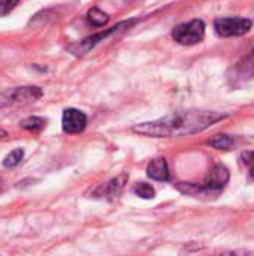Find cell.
<instances>
[{"instance_id": "1", "label": "cell", "mask_w": 254, "mask_h": 256, "mask_svg": "<svg viewBox=\"0 0 254 256\" xmlns=\"http://www.w3.org/2000/svg\"><path fill=\"white\" fill-rule=\"evenodd\" d=\"M228 114L205 110H184L175 111L162 118L135 124L132 132L151 138H172L201 134L217 122L226 118Z\"/></svg>"}, {"instance_id": "2", "label": "cell", "mask_w": 254, "mask_h": 256, "mask_svg": "<svg viewBox=\"0 0 254 256\" xmlns=\"http://www.w3.org/2000/svg\"><path fill=\"white\" fill-rule=\"evenodd\" d=\"M229 170L225 165H216L202 183H177L175 188L190 196L214 200L217 198L229 183Z\"/></svg>"}, {"instance_id": "3", "label": "cell", "mask_w": 254, "mask_h": 256, "mask_svg": "<svg viewBox=\"0 0 254 256\" xmlns=\"http://www.w3.org/2000/svg\"><path fill=\"white\" fill-rule=\"evenodd\" d=\"M43 96V90L37 86H22L6 88L0 92V108L24 105L28 102H34Z\"/></svg>"}, {"instance_id": "4", "label": "cell", "mask_w": 254, "mask_h": 256, "mask_svg": "<svg viewBox=\"0 0 254 256\" xmlns=\"http://www.w3.org/2000/svg\"><path fill=\"white\" fill-rule=\"evenodd\" d=\"M172 38L180 45H196L205 38V22L202 20H192L178 24L172 30Z\"/></svg>"}, {"instance_id": "5", "label": "cell", "mask_w": 254, "mask_h": 256, "mask_svg": "<svg viewBox=\"0 0 254 256\" xmlns=\"http://www.w3.org/2000/svg\"><path fill=\"white\" fill-rule=\"evenodd\" d=\"M253 27V21L243 16H225L219 18L214 22V28L219 36L222 38H232V36H243L249 33Z\"/></svg>"}, {"instance_id": "6", "label": "cell", "mask_w": 254, "mask_h": 256, "mask_svg": "<svg viewBox=\"0 0 254 256\" xmlns=\"http://www.w3.org/2000/svg\"><path fill=\"white\" fill-rule=\"evenodd\" d=\"M254 78V46L244 56L241 57L235 66H232V69L228 74V80L229 84L232 87H241L243 84H246L247 81Z\"/></svg>"}, {"instance_id": "7", "label": "cell", "mask_w": 254, "mask_h": 256, "mask_svg": "<svg viewBox=\"0 0 254 256\" xmlns=\"http://www.w3.org/2000/svg\"><path fill=\"white\" fill-rule=\"evenodd\" d=\"M135 22H136L135 20L118 22L115 27H111V28H108V30H105V32H100V33L93 34V36H90V38H85V39H84V40H81L79 44L70 45V46H69V51H70L72 54H75V56H84V54H87L90 50H93L99 42L105 40L108 36H111V34L117 33V32H118V30H121V28H129V27H132Z\"/></svg>"}, {"instance_id": "8", "label": "cell", "mask_w": 254, "mask_h": 256, "mask_svg": "<svg viewBox=\"0 0 254 256\" xmlns=\"http://www.w3.org/2000/svg\"><path fill=\"white\" fill-rule=\"evenodd\" d=\"M61 128L63 132L69 135L81 134L87 128V116L81 110L76 108H67L63 111L61 116Z\"/></svg>"}, {"instance_id": "9", "label": "cell", "mask_w": 254, "mask_h": 256, "mask_svg": "<svg viewBox=\"0 0 254 256\" xmlns=\"http://www.w3.org/2000/svg\"><path fill=\"white\" fill-rule=\"evenodd\" d=\"M127 182V176L121 174L112 180H109L108 183L99 186L94 192L93 196L94 198H102V200H108V201H114L120 196V194L123 192V188Z\"/></svg>"}, {"instance_id": "10", "label": "cell", "mask_w": 254, "mask_h": 256, "mask_svg": "<svg viewBox=\"0 0 254 256\" xmlns=\"http://www.w3.org/2000/svg\"><path fill=\"white\" fill-rule=\"evenodd\" d=\"M147 174L150 178H153L156 182H168L171 178V172H169L166 159L157 158V159L151 160L147 166Z\"/></svg>"}, {"instance_id": "11", "label": "cell", "mask_w": 254, "mask_h": 256, "mask_svg": "<svg viewBox=\"0 0 254 256\" xmlns=\"http://www.w3.org/2000/svg\"><path fill=\"white\" fill-rule=\"evenodd\" d=\"M208 144L217 150H225V152H229V150H234L237 146H238V138L237 136H232V135H226V134H220V135H216L213 136Z\"/></svg>"}, {"instance_id": "12", "label": "cell", "mask_w": 254, "mask_h": 256, "mask_svg": "<svg viewBox=\"0 0 254 256\" xmlns=\"http://www.w3.org/2000/svg\"><path fill=\"white\" fill-rule=\"evenodd\" d=\"M87 21L93 27H103L109 21V15L100 10L99 8H91L87 14Z\"/></svg>"}, {"instance_id": "13", "label": "cell", "mask_w": 254, "mask_h": 256, "mask_svg": "<svg viewBox=\"0 0 254 256\" xmlns=\"http://www.w3.org/2000/svg\"><path fill=\"white\" fill-rule=\"evenodd\" d=\"M45 124H46V120L42 117H37V116H31V117H27L19 122V128L24 130H30V132L42 130L45 128Z\"/></svg>"}, {"instance_id": "14", "label": "cell", "mask_w": 254, "mask_h": 256, "mask_svg": "<svg viewBox=\"0 0 254 256\" xmlns=\"http://www.w3.org/2000/svg\"><path fill=\"white\" fill-rule=\"evenodd\" d=\"M22 158H24V150H22V148H15V150H12V152L4 158L3 165H4L6 168H15L16 165H19V162L22 160Z\"/></svg>"}, {"instance_id": "15", "label": "cell", "mask_w": 254, "mask_h": 256, "mask_svg": "<svg viewBox=\"0 0 254 256\" xmlns=\"http://www.w3.org/2000/svg\"><path fill=\"white\" fill-rule=\"evenodd\" d=\"M133 194L136 196H141L144 200H153L154 195H156V190L153 189V186L147 184V183H138L135 188H133Z\"/></svg>"}, {"instance_id": "16", "label": "cell", "mask_w": 254, "mask_h": 256, "mask_svg": "<svg viewBox=\"0 0 254 256\" xmlns=\"http://www.w3.org/2000/svg\"><path fill=\"white\" fill-rule=\"evenodd\" d=\"M18 3H19V0H0V16L7 15L10 10H13L16 8Z\"/></svg>"}, {"instance_id": "17", "label": "cell", "mask_w": 254, "mask_h": 256, "mask_svg": "<svg viewBox=\"0 0 254 256\" xmlns=\"http://www.w3.org/2000/svg\"><path fill=\"white\" fill-rule=\"evenodd\" d=\"M241 159H243V162H244L246 165H249V166H253L254 165V152H244V153L241 154Z\"/></svg>"}, {"instance_id": "18", "label": "cell", "mask_w": 254, "mask_h": 256, "mask_svg": "<svg viewBox=\"0 0 254 256\" xmlns=\"http://www.w3.org/2000/svg\"><path fill=\"white\" fill-rule=\"evenodd\" d=\"M6 136H9V134H7L6 130H3V129H0V140H4Z\"/></svg>"}, {"instance_id": "19", "label": "cell", "mask_w": 254, "mask_h": 256, "mask_svg": "<svg viewBox=\"0 0 254 256\" xmlns=\"http://www.w3.org/2000/svg\"><path fill=\"white\" fill-rule=\"evenodd\" d=\"M249 176H250V178L254 182V165L253 166H250V172H249Z\"/></svg>"}, {"instance_id": "20", "label": "cell", "mask_w": 254, "mask_h": 256, "mask_svg": "<svg viewBox=\"0 0 254 256\" xmlns=\"http://www.w3.org/2000/svg\"><path fill=\"white\" fill-rule=\"evenodd\" d=\"M3 189H4V182H3V178H0V194L3 192Z\"/></svg>"}, {"instance_id": "21", "label": "cell", "mask_w": 254, "mask_h": 256, "mask_svg": "<svg viewBox=\"0 0 254 256\" xmlns=\"http://www.w3.org/2000/svg\"><path fill=\"white\" fill-rule=\"evenodd\" d=\"M126 2H132V0H126Z\"/></svg>"}]
</instances>
